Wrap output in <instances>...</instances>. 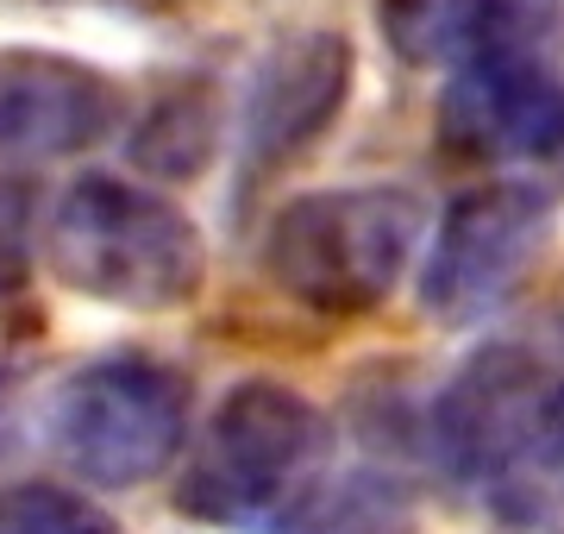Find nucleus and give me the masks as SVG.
I'll list each match as a JSON object with an SVG mask.
<instances>
[{"instance_id":"obj_1","label":"nucleus","mask_w":564,"mask_h":534,"mask_svg":"<svg viewBox=\"0 0 564 534\" xmlns=\"http://www.w3.org/2000/svg\"><path fill=\"white\" fill-rule=\"evenodd\" d=\"M552 384L558 371H545L527 346H484L470 352L452 384L433 396L426 440L433 459L452 484L484 496V510L508 528H527L564 503V478L552 472Z\"/></svg>"},{"instance_id":"obj_2","label":"nucleus","mask_w":564,"mask_h":534,"mask_svg":"<svg viewBox=\"0 0 564 534\" xmlns=\"http://www.w3.org/2000/svg\"><path fill=\"white\" fill-rule=\"evenodd\" d=\"M44 265L63 289H76L88 302L163 314L202 296L207 239L158 189L88 170L51 202Z\"/></svg>"},{"instance_id":"obj_3","label":"nucleus","mask_w":564,"mask_h":534,"mask_svg":"<svg viewBox=\"0 0 564 534\" xmlns=\"http://www.w3.org/2000/svg\"><path fill=\"white\" fill-rule=\"evenodd\" d=\"M326 415L276 377H245L214 403L176 478V510L202 528H282L321 491Z\"/></svg>"},{"instance_id":"obj_4","label":"nucleus","mask_w":564,"mask_h":534,"mask_svg":"<svg viewBox=\"0 0 564 534\" xmlns=\"http://www.w3.org/2000/svg\"><path fill=\"white\" fill-rule=\"evenodd\" d=\"M421 214V195L402 183L307 189L263 226V270L289 302L326 321H358L383 309L389 289L402 284Z\"/></svg>"},{"instance_id":"obj_5","label":"nucleus","mask_w":564,"mask_h":534,"mask_svg":"<svg viewBox=\"0 0 564 534\" xmlns=\"http://www.w3.org/2000/svg\"><path fill=\"white\" fill-rule=\"evenodd\" d=\"M44 434L63 466L101 491L151 484L188 440V377L151 352L88 359L51 391Z\"/></svg>"},{"instance_id":"obj_6","label":"nucleus","mask_w":564,"mask_h":534,"mask_svg":"<svg viewBox=\"0 0 564 534\" xmlns=\"http://www.w3.org/2000/svg\"><path fill=\"white\" fill-rule=\"evenodd\" d=\"M552 239V195L514 177L464 189L445 207L440 233L426 246L421 265V314L440 328H470L489 309H502L508 296L527 284V270L540 265Z\"/></svg>"},{"instance_id":"obj_7","label":"nucleus","mask_w":564,"mask_h":534,"mask_svg":"<svg viewBox=\"0 0 564 534\" xmlns=\"http://www.w3.org/2000/svg\"><path fill=\"white\" fill-rule=\"evenodd\" d=\"M433 139L458 164L552 158V151H564V76L545 63V51L464 63L445 76Z\"/></svg>"},{"instance_id":"obj_8","label":"nucleus","mask_w":564,"mask_h":534,"mask_svg":"<svg viewBox=\"0 0 564 534\" xmlns=\"http://www.w3.org/2000/svg\"><path fill=\"white\" fill-rule=\"evenodd\" d=\"M351 76H358V57H351L345 32L307 25V32H289L270 44L239 102L245 177L263 183L282 164H295L307 145H321L351 102Z\"/></svg>"},{"instance_id":"obj_9","label":"nucleus","mask_w":564,"mask_h":534,"mask_svg":"<svg viewBox=\"0 0 564 534\" xmlns=\"http://www.w3.org/2000/svg\"><path fill=\"white\" fill-rule=\"evenodd\" d=\"M120 120V88L95 63L44 44H0V151L76 158Z\"/></svg>"},{"instance_id":"obj_10","label":"nucleus","mask_w":564,"mask_h":534,"mask_svg":"<svg viewBox=\"0 0 564 534\" xmlns=\"http://www.w3.org/2000/svg\"><path fill=\"white\" fill-rule=\"evenodd\" d=\"M377 32L408 70H464L564 39V0H377Z\"/></svg>"},{"instance_id":"obj_11","label":"nucleus","mask_w":564,"mask_h":534,"mask_svg":"<svg viewBox=\"0 0 564 534\" xmlns=\"http://www.w3.org/2000/svg\"><path fill=\"white\" fill-rule=\"evenodd\" d=\"M220 151V95L207 83H182L139 114L132 126V164L151 177H202Z\"/></svg>"},{"instance_id":"obj_12","label":"nucleus","mask_w":564,"mask_h":534,"mask_svg":"<svg viewBox=\"0 0 564 534\" xmlns=\"http://www.w3.org/2000/svg\"><path fill=\"white\" fill-rule=\"evenodd\" d=\"M276 534H421L414 496L389 472H345L307 496Z\"/></svg>"},{"instance_id":"obj_13","label":"nucleus","mask_w":564,"mask_h":534,"mask_svg":"<svg viewBox=\"0 0 564 534\" xmlns=\"http://www.w3.org/2000/svg\"><path fill=\"white\" fill-rule=\"evenodd\" d=\"M0 534H126V528L69 484L20 478V484H0Z\"/></svg>"},{"instance_id":"obj_14","label":"nucleus","mask_w":564,"mask_h":534,"mask_svg":"<svg viewBox=\"0 0 564 534\" xmlns=\"http://www.w3.org/2000/svg\"><path fill=\"white\" fill-rule=\"evenodd\" d=\"M25 233H32V195L0 177V296L25 277Z\"/></svg>"},{"instance_id":"obj_15","label":"nucleus","mask_w":564,"mask_h":534,"mask_svg":"<svg viewBox=\"0 0 564 534\" xmlns=\"http://www.w3.org/2000/svg\"><path fill=\"white\" fill-rule=\"evenodd\" d=\"M7 440H13V421H7V415H0V452H7Z\"/></svg>"}]
</instances>
